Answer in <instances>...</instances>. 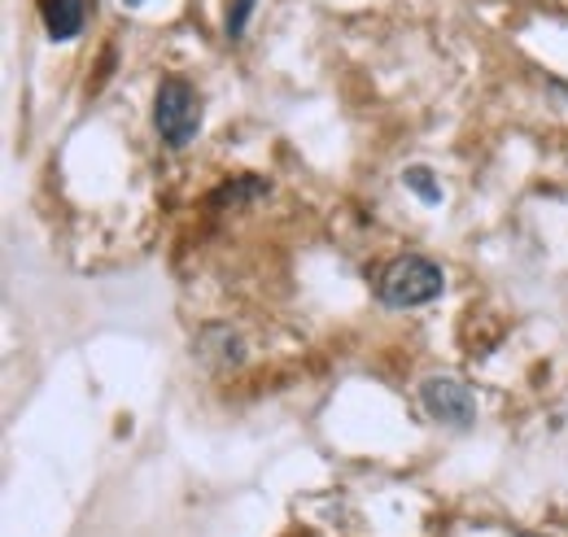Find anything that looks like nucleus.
<instances>
[{"label":"nucleus","mask_w":568,"mask_h":537,"mask_svg":"<svg viewBox=\"0 0 568 537\" xmlns=\"http://www.w3.org/2000/svg\"><path fill=\"white\" fill-rule=\"evenodd\" d=\"M442 288H446L442 267L420 259V254H407V259L389 263V267L381 271V280H376V297H381L385 306H394V311L425 306L433 297H442Z\"/></svg>","instance_id":"obj_1"},{"label":"nucleus","mask_w":568,"mask_h":537,"mask_svg":"<svg viewBox=\"0 0 568 537\" xmlns=\"http://www.w3.org/2000/svg\"><path fill=\"white\" fill-rule=\"evenodd\" d=\"M153 132L162 135L171 149L193 144L202 132V97L193 92L189 79H162L153 97Z\"/></svg>","instance_id":"obj_2"},{"label":"nucleus","mask_w":568,"mask_h":537,"mask_svg":"<svg viewBox=\"0 0 568 537\" xmlns=\"http://www.w3.org/2000/svg\"><path fill=\"white\" fill-rule=\"evenodd\" d=\"M420 406L428 419L446 424V428H473L477 424V398L459 376H428L420 385Z\"/></svg>","instance_id":"obj_3"},{"label":"nucleus","mask_w":568,"mask_h":537,"mask_svg":"<svg viewBox=\"0 0 568 537\" xmlns=\"http://www.w3.org/2000/svg\"><path fill=\"white\" fill-rule=\"evenodd\" d=\"M83 0H40V18H44V31L53 40H74L83 31Z\"/></svg>","instance_id":"obj_4"},{"label":"nucleus","mask_w":568,"mask_h":537,"mask_svg":"<svg viewBox=\"0 0 568 537\" xmlns=\"http://www.w3.org/2000/svg\"><path fill=\"white\" fill-rule=\"evenodd\" d=\"M403 184H407V189H412L425 205L442 202V184L433 180V171H428V166H407V171H403Z\"/></svg>","instance_id":"obj_5"},{"label":"nucleus","mask_w":568,"mask_h":537,"mask_svg":"<svg viewBox=\"0 0 568 537\" xmlns=\"http://www.w3.org/2000/svg\"><path fill=\"white\" fill-rule=\"evenodd\" d=\"M254 4H258V0H232V4H227V18H223V31H227V40H241V36H245Z\"/></svg>","instance_id":"obj_6"},{"label":"nucleus","mask_w":568,"mask_h":537,"mask_svg":"<svg viewBox=\"0 0 568 537\" xmlns=\"http://www.w3.org/2000/svg\"><path fill=\"white\" fill-rule=\"evenodd\" d=\"M123 4H144V0H123Z\"/></svg>","instance_id":"obj_7"}]
</instances>
